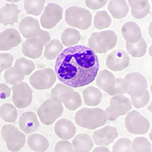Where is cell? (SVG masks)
<instances>
[{"instance_id":"1","label":"cell","mask_w":152,"mask_h":152,"mask_svg":"<svg viewBox=\"0 0 152 152\" xmlns=\"http://www.w3.org/2000/svg\"><path fill=\"white\" fill-rule=\"evenodd\" d=\"M97 56L84 45H75L63 50L55 63L58 80L69 87L79 88L92 83L99 69Z\"/></svg>"},{"instance_id":"2","label":"cell","mask_w":152,"mask_h":152,"mask_svg":"<svg viewBox=\"0 0 152 152\" xmlns=\"http://www.w3.org/2000/svg\"><path fill=\"white\" fill-rule=\"evenodd\" d=\"M75 122L81 127L94 130L105 124L107 116L104 110L99 108H83L75 113Z\"/></svg>"},{"instance_id":"3","label":"cell","mask_w":152,"mask_h":152,"mask_svg":"<svg viewBox=\"0 0 152 152\" xmlns=\"http://www.w3.org/2000/svg\"><path fill=\"white\" fill-rule=\"evenodd\" d=\"M117 42L116 34L108 30L93 33L88 39V46L95 53H105L115 48Z\"/></svg>"},{"instance_id":"4","label":"cell","mask_w":152,"mask_h":152,"mask_svg":"<svg viewBox=\"0 0 152 152\" xmlns=\"http://www.w3.org/2000/svg\"><path fill=\"white\" fill-rule=\"evenodd\" d=\"M65 20L71 27L86 30L91 25L92 14L85 8L76 6H71L65 11Z\"/></svg>"},{"instance_id":"5","label":"cell","mask_w":152,"mask_h":152,"mask_svg":"<svg viewBox=\"0 0 152 152\" xmlns=\"http://www.w3.org/2000/svg\"><path fill=\"white\" fill-rule=\"evenodd\" d=\"M122 86L125 93L130 97H137L142 96L147 91V80L139 72H130L122 79Z\"/></svg>"},{"instance_id":"6","label":"cell","mask_w":152,"mask_h":152,"mask_svg":"<svg viewBox=\"0 0 152 152\" xmlns=\"http://www.w3.org/2000/svg\"><path fill=\"white\" fill-rule=\"evenodd\" d=\"M63 111L62 103L49 98L39 107L37 113L43 124L50 125L61 116Z\"/></svg>"},{"instance_id":"7","label":"cell","mask_w":152,"mask_h":152,"mask_svg":"<svg viewBox=\"0 0 152 152\" xmlns=\"http://www.w3.org/2000/svg\"><path fill=\"white\" fill-rule=\"evenodd\" d=\"M1 134L7 149L12 152L20 151L26 143L24 133L14 125H4L1 128Z\"/></svg>"},{"instance_id":"8","label":"cell","mask_w":152,"mask_h":152,"mask_svg":"<svg viewBox=\"0 0 152 152\" xmlns=\"http://www.w3.org/2000/svg\"><path fill=\"white\" fill-rule=\"evenodd\" d=\"M132 108L131 101L128 97L124 95L113 96L110 99V105L105 110L107 120L116 121L119 117L126 115Z\"/></svg>"},{"instance_id":"9","label":"cell","mask_w":152,"mask_h":152,"mask_svg":"<svg viewBox=\"0 0 152 152\" xmlns=\"http://www.w3.org/2000/svg\"><path fill=\"white\" fill-rule=\"evenodd\" d=\"M57 80L55 71L50 68H45L34 72L29 78L31 86L37 90H48L51 88Z\"/></svg>"},{"instance_id":"10","label":"cell","mask_w":152,"mask_h":152,"mask_svg":"<svg viewBox=\"0 0 152 152\" xmlns=\"http://www.w3.org/2000/svg\"><path fill=\"white\" fill-rule=\"evenodd\" d=\"M125 125L129 133L134 134H144L150 127L148 119L136 110L127 114L125 119Z\"/></svg>"},{"instance_id":"11","label":"cell","mask_w":152,"mask_h":152,"mask_svg":"<svg viewBox=\"0 0 152 152\" xmlns=\"http://www.w3.org/2000/svg\"><path fill=\"white\" fill-rule=\"evenodd\" d=\"M12 101L15 106L23 109L29 107L32 103L33 92L29 85L24 82H21L12 87Z\"/></svg>"},{"instance_id":"12","label":"cell","mask_w":152,"mask_h":152,"mask_svg":"<svg viewBox=\"0 0 152 152\" xmlns=\"http://www.w3.org/2000/svg\"><path fill=\"white\" fill-rule=\"evenodd\" d=\"M63 8L57 3L48 4L40 18V24L45 29H50L54 28L63 18Z\"/></svg>"},{"instance_id":"13","label":"cell","mask_w":152,"mask_h":152,"mask_svg":"<svg viewBox=\"0 0 152 152\" xmlns=\"http://www.w3.org/2000/svg\"><path fill=\"white\" fill-rule=\"evenodd\" d=\"M130 57L123 50H116L111 52L106 59V66L113 71H121L130 64Z\"/></svg>"},{"instance_id":"14","label":"cell","mask_w":152,"mask_h":152,"mask_svg":"<svg viewBox=\"0 0 152 152\" xmlns=\"http://www.w3.org/2000/svg\"><path fill=\"white\" fill-rule=\"evenodd\" d=\"M118 137V131L115 126L107 125L95 131L93 134V142L99 146H108Z\"/></svg>"},{"instance_id":"15","label":"cell","mask_w":152,"mask_h":152,"mask_svg":"<svg viewBox=\"0 0 152 152\" xmlns=\"http://www.w3.org/2000/svg\"><path fill=\"white\" fill-rule=\"evenodd\" d=\"M21 42L18 31L10 28L0 32V50H9L17 47Z\"/></svg>"},{"instance_id":"16","label":"cell","mask_w":152,"mask_h":152,"mask_svg":"<svg viewBox=\"0 0 152 152\" xmlns=\"http://www.w3.org/2000/svg\"><path fill=\"white\" fill-rule=\"evenodd\" d=\"M40 30L39 21L32 17L24 18L19 25L20 32L26 39L35 38Z\"/></svg>"},{"instance_id":"17","label":"cell","mask_w":152,"mask_h":152,"mask_svg":"<svg viewBox=\"0 0 152 152\" xmlns=\"http://www.w3.org/2000/svg\"><path fill=\"white\" fill-rule=\"evenodd\" d=\"M20 10L18 6L14 3L6 4L0 8V24L4 26L14 25L18 22Z\"/></svg>"},{"instance_id":"18","label":"cell","mask_w":152,"mask_h":152,"mask_svg":"<svg viewBox=\"0 0 152 152\" xmlns=\"http://www.w3.org/2000/svg\"><path fill=\"white\" fill-rule=\"evenodd\" d=\"M121 32L126 43H136L142 38L140 27L133 21L125 23L122 27Z\"/></svg>"},{"instance_id":"19","label":"cell","mask_w":152,"mask_h":152,"mask_svg":"<svg viewBox=\"0 0 152 152\" xmlns=\"http://www.w3.org/2000/svg\"><path fill=\"white\" fill-rule=\"evenodd\" d=\"M54 132L56 135L62 140H68L74 136L76 128L74 124L69 119H59L55 124Z\"/></svg>"},{"instance_id":"20","label":"cell","mask_w":152,"mask_h":152,"mask_svg":"<svg viewBox=\"0 0 152 152\" xmlns=\"http://www.w3.org/2000/svg\"><path fill=\"white\" fill-rule=\"evenodd\" d=\"M43 47L42 42L37 38L26 39L22 45V53L32 59L39 58L42 55Z\"/></svg>"},{"instance_id":"21","label":"cell","mask_w":152,"mask_h":152,"mask_svg":"<svg viewBox=\"0 0 152 152\" xmlns=\"http://www.w3.org/2000/svg\"><path fill=\"white\" fill-rule=\"evenodd\" d=\"M39 126L40 123L36 114L32 111L24 112L20 118V129L26 134H31L35 132Z\"/></svg>"},{"instance_id":"22","label":"cell","mask_w":152,"mask_h":152,"mask_svg":"<svg viewBox=\"0 0 152 152\" xmlns=\"http://www.w3.org/2000/svg\"><path fill=\"white\" fill-rule=\"evenodd\" d=\"M115 82V75L106 69L100 71L96 78V83L99 88L107 93L112 90Z\"/></svg>"},{"instance_id":"23","label":"cell","mask_w":152,"mask_h":152,"mask_svg":"<svg viewBox=\"0 0 152 152\" xmlns=\"http://www.w3.org/2000/svg\"><path fill=\"white\" fill-rule=\"evenodd\" d=\"M108 10L114 18L122 19L128 15L129 6L124 0H111L108 3Z\"/></svg>"},{"instance_id":"24","label":"cell","mask_w":152,"mask_h":152,"mask_svg":"<svg viewBox=\"0 0 152 152\" xmlns=\"http://www.w3.org/2000/svg\"><path fill=\"white\" fill-rule=\"evenodd\" d=\"M27 144L32 150L36 152H45L49 147V142L48 139L39 133L30 134L27 139Z\"/></svg>"},{"instance_id":"25","label":"cell","mask_w":152,"mask_h":152,"mask_svg":"<svg viewBox=\"0 0 152 152\" xmlns=\"http://www.w3.org/2000/svg\"><path fill=\"white\" fill-rule=\"evenodd\" d=\"M72 144L75 152H90L94 146V142L89 134L81 133L74 137Z\"/></svg>"},{"instance_id":"26","label":"cell","mask_w":152,"mask_h":152,"mask_svg":"<svg viewBox=\"0 0 152 152\" xmlns=\"http://www.w3.org/2000/svg\"><path fill=\"white\" fill-rule=\"evenodd\" d=\"M131 7L132 16L136 19H142L145 18L150 12V6L148 1H128Z\"/></svg>"},{"instance_id":"27","label":"cell","mask_w":152,"mask_h":152,"mask_svg":"<svg viewBox=\"0 0 152 152\" xmlns=\"http://www.w3.org/2000/svg\"><path fill=\"white\" fill-rule=\"evenodd\" d=\"M84 103L90 107L99 105L102 99V94L99 89L94 86H88L83 91Z\"/></svg>"},{"instance_id":"28","label":"cell","mask_w":152,"mask_h":152,"mask_svg":"<svg viewBox=\"0 0 152 152\" xmlns=\"http://www.w3.org/2000/svg\"><path fill=\"white\" fill-rule=\"evenodd\" d=\"M62 103L67 110L75 111L80 107L82 104V100L80 95L72 88L63 97Z\"/></svg>"},{"instance_id":"29","label":"cell","mask_w":152,"mask_h":152,"mask_svg":"<svg viewBox=\"0 0 152 152\" xmlns=\"http://www.w3.org/2000/svg\"><path fill=\"white\" fill-rule=\"evenodd\" d=\"M81 39V35L77 30L74 28H66L63 31L61 40L63 45L71 47L77 45Z\"/></svg>"},{"instance_id":"30","label":"cell","mask_w":152,"mask_h":152,"mask_svg":"<svg viewBox=\"0 0 152 152\" xmlns=\"http://www.w3.org/2000/svg\"><path fill=\"white\" fill-rule=\"evenodd\" d=\"M63 49V45L60 40L57 39L50 40L45 45L43 53L44 56L49 60H55L62 52Z\"/></svg>"},{"instance_id":"31","label":"cell","mask_w":152,"mask_h":152,"mask_svg":"<svg viewBox=\"0 0 152 152\" xmlns=\"http://www.w3.org/2000/svg\"><path fill=\"white\" fill-rule=\"evenodd\" d=\"M0 116L6 122H14L18 118L17 110L11 104H3L0 107Z\"/></svg>"},{"instance_id":"32","label":"cell","mask_w":152,"mask_h":152,"mask_svg":"<svg viewBox=\"0 0 152 152\" xmlns=\"http://www.w3.org/2000/svg\"><path fill=\"white\" fill-rule=\"evenodd\" d=\"M125 48L127 52L133 57H142L147 52V43L142 38L138 42L134 44L126 43Z\"/></svg>"},{"instance_id":"33","label":"cell","mask_w":152,"mask_h":152,"mask_svg":"<svg viewBox=\"0 0 152 152\" xmlns=\"http://www.w3.org/2000/svg\"><path fill=\"white\" fill-rule=\"evenodd\" d=\"M45 4V1L44 0H40V1L26 0L24 1V9L26 10L27 14L39 16L43 11Z\"/></svg>"},{"instance_id":"34","label":"cell","mask_w":152,"mask_h":152,"mask_svg":"<svg viewBox=\"0 0 152 152\" xmlns=\"http://www.w3.org/2000/svg\"><path fill=\"white\" fill-rule=\"evenodd\" d=\"M111 22V18L109 14L107 11L102 10L96 12L94 17L93 24L96 29L102 30L108 28Z\"/></svg>"},{"instance_id":"35","label":"cell","mask_w":152,"mask_h":152,"mask_svg":"<svg viewBox=\"0 0 152 152\" xmlns=\"http://www.w3.org/2000/svg\"><path fill=\"white\" fill-rule=\"evenodd\" d=\"M14 67L24 76L29 75L35 68V64L32 61L23 57L16 60Z\"/></svg>"},{"instance_id":"36","label":"cell","mask_w":152,"mask_h":152,"mask_svg":"<svg viewBox=\"0 0 152 152\" xmlns=\"http://www.w3.org/2000/svg\"><path fill=\"white\" fill-rule=\"evenodd\" d=\"M25 76L14 66L6 69L4 74V80L8 83L14 85L22 82Z\"/></svg>"},{"instance_id":"37","label":"cell","mask_w":152,"mask_h":152,"mask_svg":"<svg viewBox=\"0 0 152 152\" xmlns=\"http://www.w3.org/2000/svg\"><path fill=\"white\" fill-rule=\"evenodd\" d=\"M134 152H151V144L146 137H138L132 143Z\"/></svg>"},{"instance_id":"38","label":"cell","mask_w":152,"mask_h":152,"mask_svg":"<svg viewBox=\"0 0 152 152\" xmlns=\"http://www.w3.org/2000/svg\"><path fill=\"white\" fill-rule=\"evenodd\" d=\"M72 88L63 83H58L52 90L50 94V99H52L57 102L62 103V98L64 95L69 91Z\"/></svg>"},{"instance_id":"39","label":"cell","mask_w":152,"mask_h":152,"mask_svg":"<svg viewBox=\"0 0 152 152\" xmlns=\"http://www.w3.org/2000/svg\"><path fill=\"white\" fill-rule=\"evenodd\" d=\"M130 139L122 137L119 139L113 147V152H134Z\"/></svg>"},{"instance_id":"40","label":"cell","mask_w":152,"mask_h":152,"mask_svg":"<svg viewBox=\"0 0 152 152\" xmlns=\"http://www.w3.org/2000/svg\"><path fill=\"white\" fill-rule=\"evenodd\" d=\"M131 103L136 108H142L145 107L150 102V94L147 91L142 96L137 97H130Z\"/></svg>"},{"instance_id":"41","label":"cell","mask_w":152,"mask_h":152,"mask_svg":"<svg viewBox=\"0 0 152 152\" xmlns=\"http://www.w3.org/2000/svg\"><path fill=\"white\" fill-rule=\"evenodd\" d=\"M14 57L9 53H0V74L12 67Z\"/></svg>"},{"instance_id":"42","label":"cell","mask_w":152,"mask_h":152,"mask_svg":"<svg viewBox=\"0 0 152 152\" xmlns=\"http://www.w3.org/2000/svg\"><path fill=\"white\" fill-rule=\"evenodd\" d=\"M54 151L55 152H75L72 144L66 140L58 141L55 145Z\"/></svg>"},{"instance_id":"43","label":"cell","mask_w":152,"mask_h":152,"mask_svg":"<svg viewBox=\"0 0 152 152\" xmlns=\"http://www.w3.org/2000/svg\"><path fill=\"white\" fill-rule=\"evenodd\" d=\"M122 78H117L116 79V82L115 86H113L112 90L108 93V94L116 96H122L125 94V92L123 90L122 86Z\"/></svg>"},{"instance_id":"44","label":"cell","mask_w":152,"mask_h":152,"mask_svg":"<svg viewBox=\"0 0 152 152\" xmlns=\"http://www.w3.org/2000/svg\"><path fill=\"white\" fill-rule=\"evenodd\" d=\"M107 0H98V1H90L86 0L85 1L86 6L92 10H97L104 7L107 3Z\"/></svg>"},{"instance_id":"45","label":"cell","mask_w":152,"mask_h":152,"mask_svg":"<svg viewBox=\"0 0 152 152\" xmlns=\"http://www.w3.org/2000/svg\"><path fill=\"white\" fill-rule=\"evenodd\" d=\"M39 39L42 43L43 46H45L50 41V35L47 31L40 30L39 34L35 37Z\"/></svg>"},{"instance_id":"46","label":"cell","mask_w":152,"mask_h":152,"mask_svg":"<svg viewBox=\"0 0 152 152\" xmlns=\"http://www.w3.org/2000/svg\"><path fill=\"white\" fill-rule=\"evenodd\" d=\"M11 89L4 83H0V100H4L9 97Z\"/></svg>"},{"instance_id":"47","label":"cell","mask_w":152,"mask_h":152,"mask_svg":"<svg viewBox=\"0 0 152 152\" xmlns=\"http://www.w3.org/2000/svg\"><path fill=\"white\" fill-rule=\"evenodd\" d=\"M92 152H110V151L105 146H100L96 148Z\"/></svg>"},{"instance_id":"48","label":"cell","mask_w":152,"mask_h":152,"mask_svg":"<svg viewBox=\"0 0 152 152\" xmlns=\"http://www.w3.org/2000/svg\"><path fill=\"white\" fill-rule=\"evenodd\" d=\"M7 2H8V3H18V2H19L20 1L19 0H17V1H6Z\"/></svg>"},{"instance_id":"49","label":"cell","mask_w":152,"mask_h":152,"mask_svg":"<svg viewBox=\"0 0 152 152\" xmlns=\"http://www.w3.org/2000/svg\"><path fill=\"white\" fill-rule=\"evenodd\" d=\"M149 52H150V56H151V46H150V48H149Z\"/></svg>"},{"instance_id":"50","label":"cell","mask_w":152,"mask_h":152,"mask_svg":"<svg viewBox=\"0 0 152 152\" xmlns=\"http://www.w3.org/2000/svg\"><path fill=\"white\" fill-rule=\"evenodd\" d=\"M148 110H150V112H151V105H150V106L148 107Z\"/></svg>"},{"instance_id":"51","label":"cell","mask_w":152,"mask_h":152,"mask_svg":"<svg viewBox=\"0 0 152 152\" xmlns=\"http://www.w3.org/2000/svg\"><path fill=\"white\" fill-rule=\"evenodd\" d=\"M0 152H1V151H0Z\"/></svg>"}]
</instances>
